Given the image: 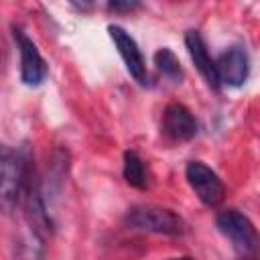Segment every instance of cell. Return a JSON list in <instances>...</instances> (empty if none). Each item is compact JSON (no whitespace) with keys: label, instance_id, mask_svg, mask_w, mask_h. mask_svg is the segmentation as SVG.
Masks as SVG:
<instances>
[{"label":"cell","instance_id":"cell-1","mask_svg":"<svg viewBox=\"0 0 260 260\" xmlns=\"http://www.w3.org/2000/svg\"><path fill=\"white\" fill-rule=\"evenodd\" d=\"M28 171L26 152L0 144V211L4 215H12L20 205Z\"/></svg>","mask_w":260,"mask_h":260},{"label":"cell","instance_id":"cell-2","mask_svg":"<svg viewBox=\"0 0 260 260\" xmlns=\"http://www.w3.org/2000/svg\"><path fill=\"white\" fill-rule=\"evenodd\" d=\"M124 223L130 230L162 234V236L187 234V221L177 211L160 205H134L126 211Z\"/></svg>","mask_w":260,"mask_h":260},{"label":"cell","instance_id":"cell-3","mask_svg":"<svg viewBox=\"0 0 260 260\" xmlns=\"http://www.w3.org/2000/svg\"><path fill=\"white\" fill-rule=\"evenodd\" d=\"M215 225L217 230L232 242V246L244 254V256H252L256 252V246H258V232H256V225L252 223V219L230 207V209H223L217 213L215 217Z\"/></svg>","mask_w":260,"mask_h":260},{"label":"cell","instance_id":"cell-4","mask_svg":"<svg viewBox=\"0 0 260 260\" xmlns=\"http://www.w3.org/2000/svg\"><path fill=\"white\" fill-rule=\"evenodd\" d=\"M185 177L197 195V199L207 207H217L225 197V187L219 175L201 160H191L185 167Z\"/></svg>","mask_w":260,"mask_h":260},{"label":"cell","instance_id":"cell-5","mask_svg":"<svg viewBox=\"0 0 260 260\" xmlns=\"http://www.w3.org/2000/svg\"><path fill=\"white\" fill-rule=\"evenodd\" d=\"M12 37L20 53V81L28 87L41 85L47 77V61L43 59L39 47L20 26H12Z\"/></svg>","mask_w":260,"mask_h":260},{"label":"cell","instance_id":"cell-6","mask_svg":"<svg viewBox=\"0 0 260 260\" xmlns=\"http://www.w3.org/2000/svg\"><path fill=\"white\" fill-rule=\"evenodd\" d=\"M108 32H110V39L114 43V47L118 49L128 73L140 83V85H146L148 83V73H146V63H144V57L138 49V43L134 41V37L122 28L120 24H110L108 26Z\"/></svg>","mask_w":260,"mask_h":260},{"label":"cell","instance_id":"cell-7","mask_svg":"<svg viewBox=\"0 0 260 260\" xmlns=\"http://www.w3.org/2000/svg\"><path fill=\"white\" fill-rule=\"evenodd\" d=\"M213 61H215V75L219 85L240 87L246 83L250 75V57L244 47H230Z\"/></svg>","mask_w":260,"mask_h":260},{"label":"cell","instance_id":"cell-8","mask_svg":"<svg viewBox=\"0 0 260 260\" xmlns=\"http://www.w3.org/2000/svg\"><path fill=\"white\" fill-rule=\"evenodd\" d=\"M162 130L169 138L185 142L195 138L199 132V122L193 112L183 104H169L162 114Z\"/></svg>","mask_w":260,"mask_h":260},{"label":"cell","instance_id":"cell-9","mask_svg":"<svg viewBox=\"0 0 260 260\" xmlns=\"http://www.w3.org/2000/svg\"><path fill=\"white\" fill-rule=\"evenodd\" d=\"M185 45H187V51L191 55V61L195 63L197 71L203 75V79L207 81V85L211 89H219L221 85H219L217 75H215V61L211 59V55L207 51V45H205L203 37L199 35V30H187Z\"/></svg>","mask_w":260,"mask_h":260},{"label":"cell","instance_id":"cell-10","mask_svg":"<svg viewBox=\"0 0 260 260\" xmlns=\"http://www.w3.org/2000/svg\"><path fill=\"white\" fill-rule=\"evenodd\" d=\"M45 256V242L41 230H37L30 221H26L24 230L18 234L14 244V258L16 260H43Z\"/></svg>","mask_w":260,"mask_h":260},{"label":"cell","instance_id":"cell-11","mask_svg":"<svg viewBox=\"0 0 260 260\" xmlns=\"http://www.w3.org/2000/svg\"><path fill=\"white\" fill-rule=\"evenodd\" d=\"M122 175H124L126 183L134 189L144 191L148 187V169H146V162L142 160V156L136 150H126L124 152Z\"/></svg>","mask_w":260,"mask_h":260},{"label":"cell","instance_id":"cell-12","mask_svg":"<svg viewBox=\"0 0 260 260\" xmlns=\"http://www.w3.org/2000/svg\"><path fill=\"white\" fill-rule=\"evenodd\" d=\"M154 65H156L158 73H160L165 79L173 81V83H181L183 77H185L179 57H177L169 47H162V49H158V51L154 53Z\"/></svg>","mask_w":260,"mask_h":260},{"label":"cell","instance_id":"cell-13","mask_svg":"<svg viewBox=\"0 0 260 260\" xmlns=\"http://www.w3.org/2000/svg\"><path fill=\"white\" fill-rule=\"evenodd\" d=\"M138 6H140L138 2H108V8L114 12H130Z\"/></svg>","mask_w":260,"mask_h":260},{"label":"cell","instance_id":"cell-14","mask_svg":"<svg viewBox=\"0 0 260 260\" xmlns=\"http://www.w3.org/2000/svg\"><path fill=\"white\" fill-rule=\"evenodd\" d=\"M171 260H193V258H189V256H181V258H171Z\"/></svg>","mask_w":260,"mask_h":260},{"label":"cell","instance_id":"cell-15","mask_svg":"<svg viewBox=\"0 0 260 260\" xmlns=\"http://www.w3.org/2000/svg\"><path fill=\"white\" fill-rule=\"evenodd\" d=\"M242 260H252V258H248V256H244V258H242Z\"/></svg>","mask_w":260,"mask_h":260}]
</instances>
